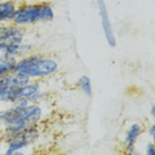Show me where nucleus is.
Returning a JSON list of instances; mask_svg holds the SVG:
<instances>
[{"label":"nucleus","mask_w":155,"mask_h":155,"mask_svg":"<svg viewBox=\"0 0 155 155\" xmlns=\"http://www.w3.org/2000/svg\"><path fill=\"white\" fill-rule=\"evenodd\" d=\"M40 115L41 109L38 106H20L0 112V120L7 124L9 131L15 134L37 121Z\"/></svg>","instance_id":"nucleus-1"},{"label":"nucleus","mask_w":155,"mask_h":155,"mask_svg":"<svg viewBox=\"0 0 155 155\" xmlns=\"http://www.w3.org/2000/svg\"><path fill=\"white\" fill-rule=\"evenodd\" d=\"M57 67V64L52 60L42 59L34 56L26 58L16 64L14 70L29 77L51 74Z\"/></svg>","instance_id":"nucleus-2"},{"label":"nucleus","mask_w":155,"mask_h":155,"mask_svg":"<svg viewBox=\"0 0 155 155\" xmlns=\"http://www.w3.org/2000/svg\"><path fill=\"white\" fill-rule=\"evenodd\" d=\"M54 17L52 9L45 5L25 6L16 11L14 19L16 23L28 24L39 20H49Z\"/></svg>","instance_id":"nucleus-3"},{"label":"nucleus","mask_w":155,"mask_h":155,"mask_svg":"<svg viewBox=\"0 0 155 155\" xmlns=\"http://www.w3.org/2000/svg\"><path fill=\"white\" fill-rule=\"evenodd\" d=\"M23 39L21 31L12 26H0V51H5V54L12 56L20 51Z\"/></svg>","instance_id":"nucleus-4"},{"label":"nucleus","mask_w":155,"mask_h":155,"mask_svg":"<svg viewBox=\"0 0 155 155\" xmlns=\"http://www.w3.org/2000/svg\"><path fill=\"white\" fill-rule=\"evenodd\" d=\"M99 8L100 15L102 20V24L104 33L108 44L111 46H114L116 45V40L113 32L111 25L108 17L107 7L104 0H97Z\"/></svg>","instance_id":"nucleus-5"},{"label":"nucleus","mask_w":155,"mask_h":155,"mask_svg":"<svg viewBox=\"0 0 155 155\" xmlns=\"http://www.w3.org/2000/svg\"><path fill=\"white\" fill-rule=\"evenodd\" d=\"M15 134L14 138L10 142L9 148L6 151L8 152H14L26 146L35 139L36 136L34 131L30 129L22 131Z\"/></svg>","instance_id":"nucleus-6"},{"label":"nucleus","mask_w":155,"mask_h":155,"mask_svg":"<svg viewBox=\"0 0 155 155\" xmlns=\"http://www.w3.org/2000/svg\"><path fill=\"white\" fill-rule=\"evenodd\" d=\"M16 10L12 2L0 3V22L14 19Z\"/></svg>","instance_id":"nucleus-7"},{"label":"nucleus","mask_w":155,"mask_h":155,"mask_svg":"<svg viewBox=\"0 0 155 155\" xmlns=\"http://www.w3.org/2000/svg\"><path fill=\"white\" fill-rule=\"evenodd\" d=\"M38 90V87L37 85H26L19 88L16 90L15 100L31 97L37 93Z\"/></svg>","instance_id":"nucleus-8"},{"label":"nucleus","mask_w":155,"mask_h":155,"mask_svg":"<svg viewBox=\"0 0 155 155\" xmlns=\"http://www.w3.org/2000/svg\"><path fill=\"white\" fill-rule=\"evenodd\" d=\"M15 60L13 57L6 54L0 56V76L14 69Z\"/></svg>","instance_id":"nucleus-9"},{"label":"nucleus","mask_w":155,"mask_h":155,"mask_svg":"<svg viewBox=\"0 0 155 155\" xmlns=\"http://www.w3.org/2000/svg\"><path fill=\"white\" fill-rule=\"evenodd\" d=\"M140 128L137 125H133L131 126L127 137V143L129 147H131L134 142L136 137L139 135Z\"/></svg>","instance_id":"nucleus-10"},{"label":"nucleus","mask_w":155,"mask_h":155,"mask_svg":"<svg viewBox=\"0 0 155 155\" xmlns=\"http://www.w3.org/2000/svg\"><path fill=\"white\" fill-rule=\"evenodd\" d=\"M79 84L87 94H90L91 93L90 80L87 76H84L81 78V79L79 80Z\"/></svg>","instance_id":"nucleus-11"},{"label":"nucleus","mask_w":155,"mask_h":155,"mask_svg":"<svg viewBox=\"0 0 155 155\" xmlns=\"http://www.w3.org/2000/svg\"><path fill=\"white\" fill-rule=\"evenodd\" d=\"M147 155H155L154 149L153 145H150L147 149Z\"/></svg>","instance_id":"nucleus-12"},{"label":"nucleus","mask_w":155,"mask_h":155,"mask_svg":"<svg viewBox=\"0 0 155 155\" xmlns=\"http://www.w3.org/2000/svg\"><path fill=\"white\" fill-rule=\"evenodd\" d=\"M1 155H24L22 153L18 151H15L14 152H8L6 151L5 154H1Z\"/></svg>","instance_id":"nucleus-13"},{"label":"nucleus","mask_w":155,"mask_h":155,"mask_svg":"<svg viewBox=\"0 0 155 155\" xmlns=\"http://www.w3.org/2000/svg\"><path fill=\"white\" fill-rule=\"evenodd\" d=\"M130 155H141L137 151L134 150V149H131L130 152Z\"/></svg>","instance_id":"nucleus-14"},{"label":"nucleus","mask_w":155,"mask_h":155,"mask_svg":"<svg viewBox=\"0 0 155 155\" xmlns=\"http://www.w3.org/2000/svg\"><path fill=\"white\" fill-rule=\"evenodd\" d=\"M155 129V128H154V126H153V127L151 128V135L153 136V137H154V129Z\"/></svg>","instance_id":"nucleus-15"}]
</instances>
